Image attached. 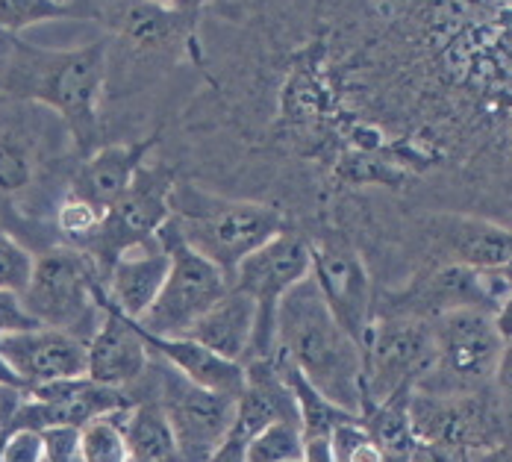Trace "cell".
Here are the masks:
<instances>
[{
  "label": "cell",
  "mask_w": 512,
  "mask_h": 462,
  "mask_svg": "<svg viewBox=\"0 0 512 462\" xmlns=\"http://www.w3.org/2000/svg\"><path fill=\"white\" fill-rule=\"evenodd\" d=\"M80 154L51 109L0 95V227L27 251L56 245L51 215Z\"/></svg>",
  "instance_id": "obj_1"
},
{
  "label": "cell",
  "mask_w": 512,
  "mask_h": 462,
  "mask_svg": "<svg viewBox=\"0 0 512 462\" xmlns=\"http://www.w3.org/2000/svg\"><path fill=\"white\" fill-rule=\"evenodd\" d=\"M106 39L77 48H42L0 33V95L30 101L62 118L80 159L103 145Z\"/></svg>",
  "instance_id": "obj_2"
},
{
  "label": "cell",
  "mask_w": 512,
  "mask_h": 462,
  "mask_svg": "<svg viewBox=\"0 0 512 462\" xmlns=\"http://www.w3.org/2000/svg\"><path fill=\"white\" fill-rule=\"evenodd\" d=\"M271 360L298 368L336 407L362 410V348L333 318L309 274L277 304Z\"/></svg>",
  "instance_id": "obj_3"
},
{
  "label": "cell",
  "mask_w": 512,
  "mask_h": 462,
  "mask_svg": "<svg viewBox=\"0 0 512 462\" xmlns=\"http://www.w3.org/2000/svg\"><path fill=\"white\" fill-rule=\"evenodd\" d=\"M168 221L180 239L230 280L236 265L292 227L283 209L254 198L215 192L192 177H177L168 198Z\"/></svg>",
  "instance_id": "obj_4"
},
{
  "label": "cell",
  "mask_w": 512,
  "mask_h": 462,
  "mask_svg": "<svg viewBox=\"0 0 512 462\" xmlns=\"http://www.w3.org/2000/svg\"><path fill=\"white\" fill-rule=\"evenodd\" d=\"M430 324L436 354L430 371L415 383L412 392L471 395L489 386H501L504 392H510V339L498 330L492 312L451 309L430 318Z\"/></svg>",
  "instance_id": "obj_5"
},
{
  "label": "cell",
  "mask_w": 512,
  "mask_h": 462,
  "mask_svg": "<svg viewBox=\"0 0 512 462\" xmlns=\"http://www.w3.org/2000/svg\"><path fill=\"white\" fill-rule=\"evenodd\" d=\"M510 265L507 268H468L460 262L424 265L407 274L398 286L374 292L377 315L436 318L451 309L501 312L510 307Z\"/></svg>",
  "instance_id": "obj_6"
},
{
  "label": "cell",
  "mask_w": 512,
  "mask_h": 462,
  "mask_svg": "<svg viewBox=\"0 0 512 462\" xmlns=\"http://www.w3.org/2000/svg\"><path fill=\"white\" fill-rule=\"evenodd\" d=\"M98 289L101 277L89 254L53 245L33 257L30 280L18 298L36 324L68 330L89 342L103 318Z\"/></svg>",
  "instance_id": "obj_7"
},
{
  "label": "cell",
  "mask_w": 512,
  "mask_h": 462,
  "mask_svg": "<svg viewBox=\"0 0 512 462\" xmlns=\"http://www.w3.org/2000/svg\"><path fill=\"white\" fill-rule=\"evenodd\" d=\"M156 239L165 248L171 265H168V277L156 301L136 321V327L151 336H186L206 309L224 298V292L230 289V280L209 259L195 254L180 239L171 221L159 227Z\"/></svg>",
  "instance_id": "obj_8"
},
{
  "label": "cell",
  "mask_w": 512,
  "mask_h": 462,
  "mask_svg": "<svg viewBox=\"0 0 512 462\" xmlns=\"http://www.w3.org/2000/svg\"><path fill=\"white\" fill-rule=\"evenodd\" d=\"M501 386L471 395H427L410 392L407 415L415 439L454 448L460 454L510 442V412Z\"/></svg>",
  "instance_id": "obj_9"
},
{
  "label": "cell",
  "mask_w": 512,
  "mask_h": 462,
  "mask_svg": "<svg viewBox=\"0 0 512 462\" xmlns=\"http://www.w3.org/2000/svg\"><path fill=\"white\" fill-rule=\"evenodd\" d=\"M436 354L430 318L377 315L362 339V407L412 392ZM362 412V410H359Z\"/></svg>",
  "instance_id": "obj_10"
},
{
  "label": "cell",
  "mask_w": 512,
  "mask_h": 462,
  "mask_svg": "<svg viewBox=\"0 0 512 462\" xmlns=\"http://www.w3.org/2000/svg\"><path fill=\"white\" fill-rule=\"evenodd\" d=\"M177 177L180 171L165 156H148L133 174L130 186L121 192V198L103 212L98 236L83 251L95 262L101 283L115 259L127 248L151 242L159 227L168 221V198Z\"/></svg>",
  "instance_id": "obj_11"
},
{
  "label": "cell",
  "mask_w": 512,
  "mask_h": 462,
  "mask_svg": "<svg viewBox=\"0 0 512 462\" xmlns=\"http://www.w3.org/2000/svg\"><path fill=\"white\" fill-rule=\"evenodd\" d=\"M309 239L289 227L254 254L242 259L230 274V286L254 301V342L248 360H271L274 357V318L280 298L301 283L309 274Z\"/></svg>",
  "instance_id": "obj_12"
},
{
  "label": "cell",
  "mask_w": 512,
  "mask_h": 462,
  "mask_svg": "<svg viewBox=\"0 0 512 462\" xmlns=\"http://www.w3.org/2000/svg\"><path fill=\"white\" fill-rule=\"evenodd\" d=\"M148 377L156 401L171 424L180 462H206V457L218 448V442L233 427L236 398L195 386L171 365L156 360L154 354L148 365Z\"/></svg>",
  "instance_id": "obj_13"
},
{
  "label": "cell",
  "mask_w": 512,
  "mask_h": 462,
  "mask_svg": "<svg viewBox=\"0 0 512 462\" xmlns=\"http://www.w3.org/2000/svg\"><path fill=\"white\" fill-rule=\"evenodd\" d=\"M309 239V277L318 286L333 318L362 348L368 324L374 318V280L371 268L357 248L336 230H324Z\"/></svg>",
  "instance_id": "obj_14"
},
{
  "label": "cell",
  "mask_w": 512,
  "mask_h": 462,
  "mask_svg": "<svg viewBox=\"0 0 512 462\" xmlns=\"http://www.w3.org/2000/svg\"><path fill=\"white\" fill-rule=\"evenodd\" d=\"M0 357L12 368L24 392L86 377V342L68 330L45 324L0 336Z\"/></svg>",
  "instance_id": "obj_15"
},
{
  "label": "cell",
  "mask_w": 512,
  "mask_h": 462,
  "mask_svg": "<svg viewBox=\"0 0 512 462\" xmlns=\"http://www.w3.org/2000/svg\"><path fill=\"white\" fill-rule=\"evenodd\" d=\"M159 145H162V127H154L151 133H145L139 139L103 142L101 148H95L92 154L83 156L74 165L65 192H71L106 212L130 186L139 165L159 151Z\"/></svg>",
  "instance_id": "obj_16"
},
{
  "label": "cell",
  "mask_w": 512,
  "mask_h": 462,
  "mask_svg": "<svg viewBox=\"0 0 512 462\" xmlns=\"http://www.w3.org/2000/svg\"><path fill=\"white\" fill-rule=\"evenodd\" d=\"M98 304L103 318L92 339L86 342V377L103 386L133 389L148 374L151 351L136 324L106 304L103 289H98Z\"/></svg>",
  "instance_id": "obj_17"
},
{
  "label": "cell",
  "mask_w": 512,
  "mask_h": 462,
  "mask_svg": "<svg viewBox=\"0 0 512 462\" xmlns=\"http://www.w3.org/2000/svg\"><path fill=\"white\" fill-rule=\"evenodd\" d=\"M171 259L159 239L142 242L136 248H127L115 259L103 277L101 289L109 307H115L124 318L139 321L156 301L165 277H168Z\"/></svg>",
  "instance_id": "obj_18"
},
{
  "label": "cell",
  "mask_w": 512,
  "mask_h": 462,
  "mask_svg": "<svg viewBox=\"0 0 512 462\" xmlns=\"http://www.w3.org/2000/svg\"><path fill=\"white\" fill-rule=\"evenodd\" d=\"M277 421H298L295 395L274 360H248L245 386L236 398V418L230 430L248 442L259 430Z\"/></svg>",
  "instance_id": "obj_19"
},
{
  "label": "cell",
  "mask_w": 512,
  "mask_h": 462,
  "mask_svg": "<svg viewBox=\"0 0 512 462\" xmlns=\"http://www.w3.org/2000/svg\"><path fill=\"white\" fill-rule=\"evenodd\" d=\"M142 339H145L148 351L154 354L156 360L171 365L177 374H183L195 386H204L209 392H218V395H227V398H239V392L245 386V365L212 354L209 348H204L201 342H195L189 336H151V333H142Z\"/></svg>",
  "instance_id": "obj_20"
},
{
  "label": "cell",
  "mask_w": 512,
  "mask_h": 462,
  "mask_svg": "<svg viewBox=\"0 0 512 462\" xmlns=\"http://www.w3.org/2000/svg\"><path fill=\"white\" fill-rule=\"evenodd\" d=\"M254 318V301L230 286L224 298L206 309L186 336L201 342L204 348L224 360L245 365L251 357V342H254Z\"/></svg>",
  "instance_id": "obj_21"
},
{
  "label": "cell",
  "mask_w": 512,
  "mask_h": 462,
  "mask_svg": "<svg viewBox=\"0 0 512 462\" xmlns=\"http://www.w3.org/2000/svg\"><path fill=\"white\" fill-rule=\"evenodd\" d=\"M136 404L118 412L124 442H127V460L133 462H180L177 442L171 433V424L156 401L151 389V377L145 374L133 389Z\"/></svg>",
  "instance_id": "obj_22"
},
{
  "label": "cell",
  "mask_w": 512,
  "mask_h": 462,
  "mask_svg": "<svg viewBox=\"0 0 512 462\" xmlns=\"http://www.w3.org/2000/svg\"><path fill=\"white\" fill-rule=\"evenodd\" d=\"M274 365L280 368L283 380L289 383V389H292V395H295L298 424H301V433H304V436H333V430H336L339 424L359 418L354 412L342 410V407H336L333 401H327V398L309 383L307 377H304L298 368H292L289 362L274 360Z\"/></svg>",
  "instance_id": "obj_23"
},
{
  "label": "cell",
  "mask_w": 512,
  "mask_h": 462,
  "mask_svg": "<svg viewBox=\"0 0 512 462\" xmlns=\"http://www.w3.org/2000/svg\"><path fill=\"white\" fill-rule=\"evenodd\" d=\"M248 462H301V424L277 421L248 439Z\"/></svg>",
  "instance_id": "obj_24"
},
{
  "label": "cell",
  "mask_w": 512,
  "mask_h": 462,
  "mask_svg": "<svg viewBox=\"0 0 512 462\" xmlns=\"http://www.w3.org/2000/svg\"><path fill=\"white\" fill-rule=\"evenodd\" d=\"M80 454L83 462H127V442L118 412L80 427Z\"/></svg>",
  "instance_id": "obj_25"
},
{
  "label": "cell",
  "mask_w": 512,
  "mask_h": 462,
  "mask_svg": "<svg viewBox=\"0 0 512 462\" xmlns=\"http://www.w3.org/2000/svg\"><path fill=\"white\" fill-rule=\"evenodd\" d=\"M71 21V15L53 0H0V33L21 36L30 27Z\"/></svg>",
  "instance_id": "obj_26"
},
{
  "label": "cell",
  "mask_w": 512,
  "mask_h": 462,
  "mask_svg": "<svg viewBox=\"0 0 512 462\" xmlns=\"http://www.w3.org/2000/svg\"><path fill=\"white\" fill-rule=\"evenodd\" d=\"M330 439H333L336 462H386L383 448L371 439V433L359 424V418L339 424Z\"/></svg>",
  "instance_id": "obj_27"
},
{
  "label": "cell",
  "mask_w": 512,
  "mask_h": 462,
  "mask_svg": "<svg viewBox=\"0 0 512 462\" xmlns=\"http://www.w3.org/2000/svg\"><path fill=\"white\" fill-rule=\"evenodd\" d=\"M33 257V251H27L12 233L0 227V292H24L33 271Z\"/></svg>",
  "instance_id": "obj_28"
},
{
  "label": "cell",
  "mask_w": 512,
  "mask_h": 462,
  "mask_svg": "<svg viewBox=\"0 0 512 462\" xmlns=\"http://www.w3.org/2000/svg\"><path fill=\"white\" fill-rule=\"evenodd\" d=\"M42 436V462H83L77 427H48Z\"/></svg>",
  "instance_id": "obj_29"
},
{
  "label": "cell",
  "mask_w": 512,
  "mask_h": 462,
  "mask_svg": "<svg viewBox=\"0 0 512 462\" xmlns=\"http://www.w3.org/2000/svg\"><path fill=\"white\" fill-rule=\"evenodd\" d=\"M0 462H42V436L36 430H9Z\"/></svg>",
  "instance_id": "obj_30"
},
{
  "label": "cell",
  "mask_w": 512,
  "mask_h": 462,
  "mask_svg": "<svg viewBox=\"0 0 512 462\" xmlns=\"http://www.w3.org/2000/svg\"><path fill=\"white\" fill-rule=\"evenodd\" d=\"M30 327H36V321L21 307V298L15 292H0V336L30 330Z\"/></svg>",
  "instance_id": "obj_31"
},
{
  "label": "cell",
  "mask_w": 512,
  "mask_h": 462,
  "mask_svg": "<svg viewBox=\"0 0 512 462\" xmlns=\"http://www.w3.org/2000/svg\"><path fill=\"white\" fill-rule=\"evenodd\" d=\"M465 454L454 451V448H445V445H436V442H421L415 439L412 451L407 454L404 462H462Z\"/></svg>",
  "instance_id": "obj_32"
},
{
  "label": "cell",
  "mask_w": 512,
  "mask_h": 462,
  "mask_svg": "<svg viewBox=\"0 0 512 462\" xmlns=\"http://www.w3.org/2000/svg\"><path fill=\"white\" fill-rule=\"evenodd\" d=\"M301 462H336L330 436H304L301 433Z\"/></svg>",
  "instance_id": "obj_33"
},
{
  "label": "cell",
  "mask_w": 512,
  "mask_h": 462,
  "mask_svg": "<svg viewBox=\"0 0 512 462\" xmlns=\"http://www.w3.org/2000/svg\"><path fill=\"white\" fill-rule=\"evenodd\" d=\"M245 448H248V442H245L239 433L230 430V433L218 442V448L206 457V462H248Z\"/></svg>",
  "instance_id": "obj_34"
},
{
  "label": "cell",
  "mask_w": 512,
  "mask_h": 462,
  "mask_svg": "<svg viewBox=\"0 0 512 462\" xmlns=\"http://www.w3.org/2000/svg\"><path fill=\"white\" fill-rule=\"evenodd\" d=\"M21 401H24V392H21V389L0 383V436H3V433H9L12 418H15L18 407H21Z\"/></svg>",
  "instance_id": "obj_35"
},
{
  "label": "cell",
  "mask_w": 512,
  "mask_h": 462,
  "mask_svg": "<svg viewBox=\"0 0 512 462\" xmlns=\"http://www.w3.org/2000/svg\"><path fill=\"white\" fill-rule=\"evenodd\" d=\"M53 3H59L71 15V21H92V24H98V0H53Z\"/></svg>",
  "instance_id": "obj_36"
},
{
  "label": "cell",
  "mask_w": 512,
  "mask_h": 462,
  "mask_svg": "<svg viewBox=\"0 0 512 462\" xmlns=\"http://www.w3.org/2000/svg\"><path fill=\"white\" fill-rule=\"evenodd\" d=\"M462 462H512L510 442H498V445H489V448H477V451H468Z\"/></svg>",
  "instance_id": "obj_37"
},
{
  "label": "cell",
  "mask_w": 512,
  "mask_h": 462,
  "mask_svg": "<svg viewBox=\"0 0 512 462\" xmlns=\"http://www.w3.org/2000/svg\"><path fill=\"white\" fill-rule=\"evenodd\" d=\"M168 3L183 9V12H204L206 6H209V0H168Z\"/></svg>",
  "instance_id": "obj_38"
},
{
  "label": "cell",
  "mask_w": 512,
  "mask_h": 462,
  "mask_svg": "<svg viewBox=\"0 0 512 462\" xmlns=\"http://www.w3.org/2000/svg\"><path fill=\"white\" fill-rule=\"evenodd\" d=\"M106 3H115V0H98V12H101V6H106ZM159 3H168V0H159Z\"/></svg>",
  "instance_id": "obj_39"
},
{
  "label": "cell",
  "mask_w": 512,
  "mask_h": 462,
  "mask_svg": "<svg viewBox=\"0 0 512 462\" xmlns=\"http://www.w3.org/2000/svg\"><path fill=\"white\" fill-rule=\"evenodd\" d=\"M3 442H6V433L0 436V457H3Z\"/></svg>",
  "instance_id": "obj_40"
},
{
  "label": "cell",
  "mask_w": 512,
  "mask_h": 462,
  "mask_svg": "<svg viewBox=\"0 0 512 462\" xmlns=\"http://www.w3.org/2000/svg\"><path fill=\"white\" fill-rule=\"evenodd\" d=\"M127 462H133V460H127Z\"/></svg>",
  "instance_id": "obj_41"
}]
</instances>
